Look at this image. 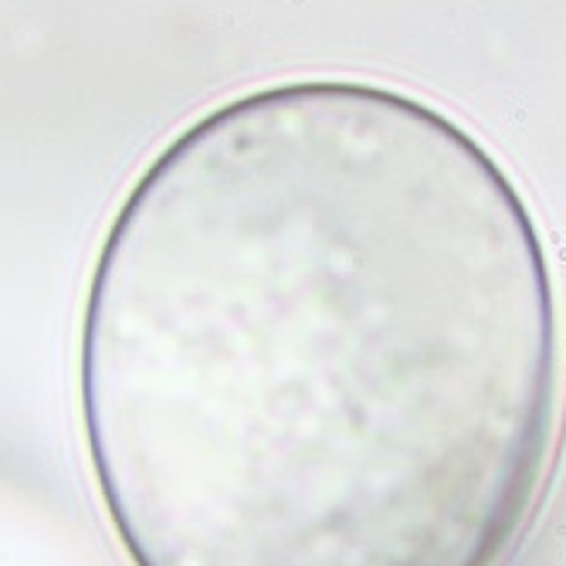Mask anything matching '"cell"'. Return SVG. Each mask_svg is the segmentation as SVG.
Wrapping results in <instances>:
<instances>
[{
	"label": "cell",
	"mask_w": 566,
	"mask_h": 566,
	"mask_svg": "<svg viewBox=\"0 0 566 566\" xmlns=\"http://www.w3.org/2000/svg\"><path fill=\"white\" fill-rule=\"evenodd\" d=\"M79 390L136 566H488L556 424L540 231L437 109L258 89L126 194Z\"/></svg>",
	"instance_id": "cell-1"
}]
</instances>
